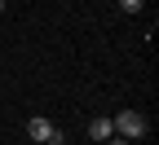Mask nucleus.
I'll use <instances>...</instances> for the list:
<instances>
[{
    "label": "nucleus",
    "mask_w": 159,
    "mask_h": 145,
    "mask_svg": "<svg viewBox=\"0 0 159 145\" xmlns=\"http://www.w3.org/2000/svg\"><path fill=\"white\" fill-rule=\"evenodd\" d=\"M0 13H5V0H0Z\"/></svg>",
    "instance_id": "obj_7"
},
{
    "label": "nucleus",
    "mask_w": 159,
    "mask_h": 145,
    "mask_svg": "<svg viewBox=\"0 0 159 145\" xmlns=\"http://www.w3.org/2000/svg\"><path fill=\"white\" fill-rule=\"evenodd\" d=\"M44 145H66V136H62V132H53V136H49Z\"/></svg>",
    "instance_id": "obj_5"
},
{
    "label": "nucleus",
    "mask_w": 159,
    "mask_h": 145,
    "mask_svg": "<svg viewBox=\"0 0 159 145\" xmlns=\"http://www.w3.org/2000/svg\"><path fill=\"white\" fill-rule=\"evenodd\" d=\"M111 128H115V136H124V141H142L146 136V114L142 110H115Z\"/></svg>",
    "instance_id": "obj_1"
},
{
    "label": "nucleus",
    "mask_w": 159,
    "mask_h": 145,
    "mask_svg": "<svg viewBox=\"0 0 159 145\" xmlns=\"http://www.w3.org/2000/svg\"><path fill=\"white\" fill-rule=\"evenodd\" d=\"M102 145H133V141H124V136H111V141H102Z\"/></svg>",
    "instance_id": "obj_6"
},
{
    "label": "nucleus",
    "mask_w": 159,
    "mask_h": 145,
    "mask_svg": "<svg viewBox=\"0 0 159 145\" xmlns=\"http://www.w3.org/2000/svg\"><path fill=\"white\" fill-rule=\"evenodd\" d=\"M115 5L124 9V13H142V5H146V0H115Z\"/></svg>",
    "instance_id": "obj_4"
},
{
    "label": "nucleus",
    "mask_w": 159,
    "mask_h": 145,
    "mask_svg": "<svg viewBox=\"0 0 159 145\" xmlns=\"http://www.w3.org/2000/svg\"><path fill=\"white\" fill-rule=\"evenodd\" d=\"M111 136H115V128H111V119H106V114L89 119V141H97V145H102V141H111Z\"/></svg>",
    "instance_id": "obj_3"
},
{
    "label": "nucleus",
    "mask_w": 159,
    "mask_h": 145,
    "mask_svg": "<svg viewBox=\"0 0 159 145\" xmlns=\"http://www.w3.org/2000/svg\"><path fill=\"white\" fill-rule=\"evenodd\" d=\"M53 132H57V128H53V123H49L44 114H35V119H27V136H31L35 145H44V141H49Z\"/></svg>",
    "instance_id": "obj_2"
}]
</instances>
